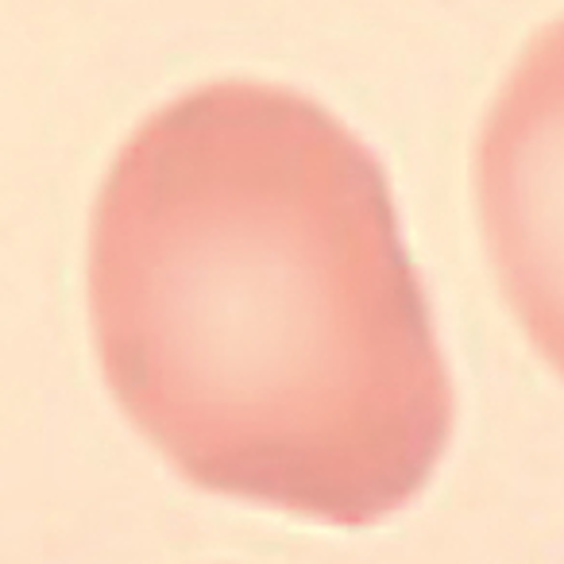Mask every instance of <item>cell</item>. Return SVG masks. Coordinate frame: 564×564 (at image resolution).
<instances>
[{"label":"cell","instance_id":"cell-2","mask_svg":"<svg viewBox=\"0 0 564 564\" xmlns=\"http://www.w3.org/2000/svg\"><path fill=\"white\" fill-rule=\"evenodd\" d=\"M476 194L510 294L564 364V17L522 51L487 112Z\"/></svg>","mask_w":564,"mask_h":564},{"label":"cell","instance_id":"cell-1","mask_svg":"<svg viewBox=\"0 0 564 564\" xmlns=\"http://www.w3.org/2000/svg\"><path fill=\"white\" fill-rule=\"evenodd\" d=\"M94 294L117 387L186 453L360 468L445 417L383 163L299 89L151 112L97 197Z\"/></svg>","mask_w":564,"mask_h":564}]
</instances>
